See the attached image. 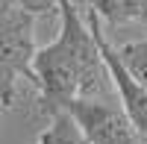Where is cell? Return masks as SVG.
Instances as JSON below:
<instances>
[{
    "label": "cell",
    "mask_w": 147,
    "mask_h": 144,
    "mask_svg": "<svg viewBox=\"0 0 147 144\" xmlns=\"http://www.w3.org/2000/svg\"><path fill=\"white\" fill-rule=\"evenodd\" d=\"M85 6L106 27H121V24L141 21V0H85Z\"/></svg>",
    "instance_id": "5"
},
{
    "label": "cell",
    "mask_w": 147,
    "mask_h": 144,
    "mask_svg": "<svg viewBox=\"0 0 147 144\" xmlns=\"http://www.w3.org/2000/svg\"><path fill=\"white\" fill-rule=\"evenodd\" d=\"M88 144H147L121 106L100 97H80L65 109Z\"/></svg>",
    "instance_id": "3"
},
{
    "label": "cell",
    "mask_w": 147,
    "mask_h": 144,
    "mask_svg": "<svg viewBox=\"0 0 147 144\" xmlns=\"http://www.w3.org/2000/svg\"><path fill=\"white\" fill-rule=\"evenodd\" d=\"M18 3L15 0H0V12H9V9H15Z\"/></svg>",
    "instance_id": "9"
},
{
    "label": "cell",
    "mask_w": 147,
    "mask_h": 144,
    "mask_svg": "<svg viewBox=\"0 0 147 144\" xmlns=\"http://www.w3.org/2000/svg\"><path fill=\"white\" fill-rule=\"evenodd\" d=\"M85 18H88V27H91L94 38H97L100 56H103V62H106L109 79H112V88H115L118 100H121V109L127 112V118L132 121V127L141 133V138H147V91L138 85V79L124 68V62H121V56H118V50H115V44L109 41L106 32H103L100 18H97L88 6H85Z\"/></svg>",
    "instance_id": "4"
},
{
    "label": "cell",
    "mask_w": 147,
    "mask_h": 144,
    "mask_svg": "<svg viewBox=\"0 0 147 144\" xmlns=\"http://www.w3.org/2000/svg\"><path fill=\"white\" fill-rule=\"evenodd\" d=\"M144 141H147V138H144Z\"/></svg>",
    "instance_id": "11"
},
{
    "label": "cell",
    "mask_w": 147,
    "mask_h": 144,
    "mask_svg": "<svg viewBox=\"0 0 147 144\" xmlns=\"http://www.w3.org/2000/svg\"><path fill=\"white\" fill-rule=\"evenodd\" d=\"M35 94L41 115L65 112L80 97H100L109 79L106 62L100 56L97 38L88 18L77 9V0H65L59 9V35L35 50L32 59Z\"/></svg>",
    "instance_id": "1"
},
{
    "label": "cell",
    "mask_w": 147,
    "mask_h": 144,
    "mask_svg": "<svg viewBox=\"0 0 147 144\" xmlns=\"http://www.w3.org/2000/svg\"><path fill=\"white\" fill-rule=\"evenodd\" d=\"M141 24H144V30H147V0H141Z\"/></svg>",
    "instance_id": "10"
},
{
    "label": "cell",
    "mask_w": 147,
    "mask_h": 144,
    "mask_svg": "<svg viewBox=\"0 0 147 144\" xmlns=\"http://www.w3.org/2000/svg\"><path fill=\"white\" fill-rule=\"evenodd\" d=\"M35 144H88V141L68 112H56L47 118V127L38 133Z\"/></svg>",
    "instance_id": "6"
},
{
    "label": "cell",
    "mask_w": 147,
    "mask_h": 144,
    "mask_svg": "<svg viewBox=\"0 0 147 144\" xmlns=\"http://www.w3.org/2000/svg\"><path fill=\"white\" fill-rule=\"evenodd\" d=\"M35 18L24 9L0 12V106L12 109L18 103L24 82L35 88L32 59H35Z\"/></svg>",
    "instance_id": "2"
},
{
    "label": "cell",
    "mask_w": 147,
    "mask_h": 144,
    "mask_svg": "<svg viewBox=\"0 0 147 144\" xmlns=\"http://www.w3.org/2000/svg\"><path fill=\"white\" fill-rule=\"evenodd\" d=\"M115 50H118V56H121V62H124V68L138 79V85L147 91V38L127 41V44L115 47Z\"/></svg>",
    "instance_id": "7"
},
{
    "label": "cell",
    "mask_w": 147,
    "mask_h": 144,
    "mask_svg": "<svg viewBox=\"0 0 147 144\" xmlns=\"http://www.w3.org/2000/svg\"><path fill=\"white\" fill-rule=\"evenodd\" d=\"M15 3H18V9L27 12V15L38 18V15H50V12L59 15V9H62L65 0H15Z\"/></svg>",
    "instance_id": "8"
}]
</instances>
